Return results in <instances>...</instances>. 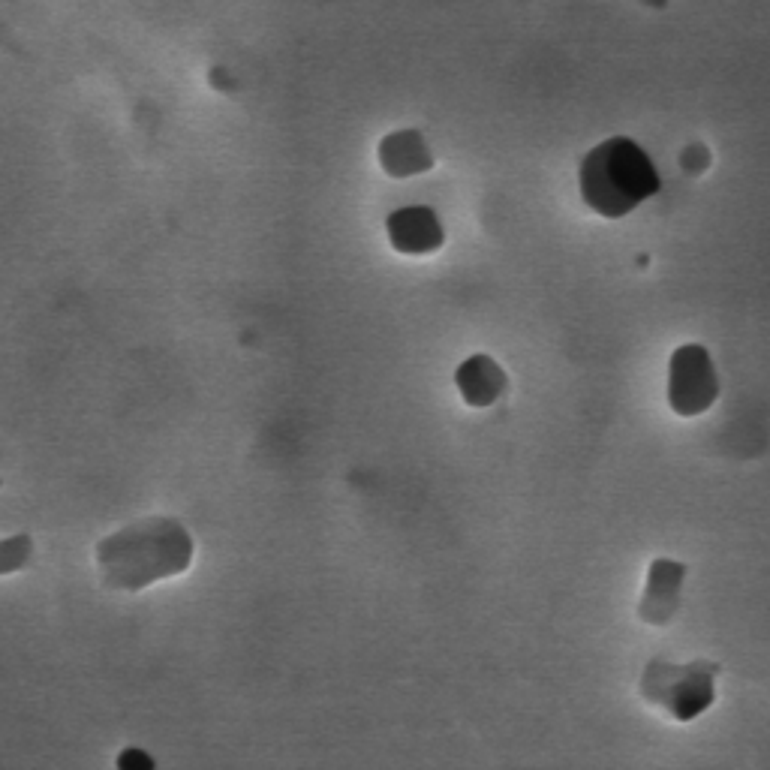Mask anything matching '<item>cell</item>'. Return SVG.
Returning <instances> with one entry per match:
<instances>
[{
  "label": "cell",
  "instance_id": "1",
  "mask_svg": "<svg viewBox=\"0 0 770 770\" xmlns=\"http://www.w3.org/2000/svg\"><path fill=\"white\" fill-rule=\"evenodd\" d=\"M193 539L172 518H148L106 536L97 548L103 581L118 590H142L154 581L187 572Z\"/></svg>",
  "mask_w": 770,
  "mask_h": 770
},
{
  "label": "cell",
  "instance_id": "2",
  "mask_svg": "<svg viewBox=\"0 0 770 770\" xmlns=\"http://www.w3.org/2000/svg\"><path fill=\"white\" fill-rule=\"evenodd\" d=\"M578 187L590 211L605 220H620L632 214L641 202L656 196L662 181L653 160L638 142L626 136H611L587 151V157L581 160Z\"/></svg>",
  "mask_w": 770,
  "mask_h": 770
},
{
  "label": "cell",
  "instance_id": "3",
  "mask_svg": "<svg viewBox=\"0 0 770 770\" xmlns=\"http://www.w3.org/2000/svg\"><path fill=\"white\" fill-rule=\"evenodd\" d=\"M716 674L719 665L707 659L686 665L653 659L641 674V695L647 704L668 710L677 722H692L716 701Z\"/></svg>",
  "mask_w": 770,
  "mask_h": 770
},
{
  "label": "cell",
  "instance_id": "4",
  "mask_svg": "<svg viewBox=\"0 0 770 770\" xmlns=\"http://www.w3.org/2000/svg\"><path fill=\"white\" fill-rule=\"evenodd\" d=\"M719 398V379L704 346L686 343L668 364V404L677 416H701Z\"/></svg>",
  "mask_w": 770,
  "mask_h": 770
},
{
  "label": "cell",
  "instance_id": "5",
  "mask_svg": "<svg viewBox=\"0 0 770 770\" xmlns=\"http://www.w3.org/2000/svg\"><path fill=\"white\" fill-rule=\"evenodd\" d=\"M686 581V566L668 557L653 560L650 572H647V587L638 605V617L647 626H665L671 623V617L680 608V590Z\"/></svg>",
  "mask_w": 770,
  "mask_h": 770
},
{
  "label": "cell",
  "instance_id": "6",
  "mask_svg": "<svg viewBox=\"0 0 770 770\" xmlns=\"http://www.w3.org/2000/svg\"><path fill=\"white\" fill-rule=\"evenodd\" d=\"M385 229H389L392 247L398 253H407V256L434 253L446 241L440 217L431 208H422V205H410V208H401V211L389 214Z\"/></svg>",
  "mask_w": 770,
  "mask_h": 770
},
{
  "label": "cell",
  "instance_id": "7",
  "mask_svg": "<svg viewBox=\"0 0 770 770\" xmlns=\"http://www.w3.org/2000/svg\"><path fill=\"white\" fill-rule=\"evenodd\" d=\"M379 166L389 178H410L434 166V154L419 130H395L379 142Z\"/></svg>",
  "mask_w": 770,
  "mask_h": 770
},
{
  "label": "cell",
  "instance_id": "8",
  "mask_svg": "<svg viewBox=\"0 0 770 770\" xmlns=\"http://www.w3.org/2000/svg\"><path fill=\"white\" fill-rule=\"evenodd\" d=\"M455 382H458V389H461V398H464L470 407L485 410V407H491V404L503 395V389H506V373L500 370V364H497L494 358H488V355H473V358H467V361L458 367Z\"/></svg>",
  "mask_w": 770,
  "mask_h": 770
},
{
  "label": "cell",
  "instance_id": "9",
  "mask_svg": "<svg viewBox=\"0 0 770 770\" xmlns=\"http://www.w3.org/2000/svg\"><path fill=\"white\" fill-rule=\"evenodd\" d=\"M28 557H31V539H28V536H19V539L4 542V545H0V575L25 566Z\"/></svg>",
  "mask_w": 770,
  "mask_h": 770
}]
</instances>
